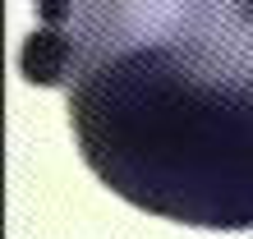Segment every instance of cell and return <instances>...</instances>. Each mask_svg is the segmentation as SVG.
<instances>
[{"label": "cell", "mask_w": 253, "mask_h": 239, "mask_svg": "<svg viewBox=\"0 0 253 239\" xmlns=\"http://www.w3.org/2000/svg\"><path fill=\"white\" fill-rule=\"evenodd\" d=\"M69 124L143 212L253 230V5L74 9Z\"/></svg>", "instance_id": "obj_1"}, {"label": "cell", "mask_w": 253, "mask_h": 239, "mask_svg": "<svg viewBox=\"0 0 253 239\" xmlns=\"http://www.w3.org/2000/svg\"><path fill=\"white\" fill-rule=\"evenodd\" d=\"M19 69L28 83L37 87H60V83H74L69 74L79 69V41H74L69 28L60 23H37L28 33L23 51H19Z\"/></svg>", "instance_id": "obj_2"}]
</instances>
